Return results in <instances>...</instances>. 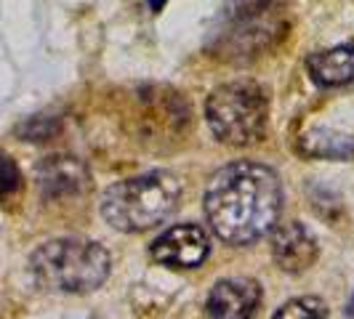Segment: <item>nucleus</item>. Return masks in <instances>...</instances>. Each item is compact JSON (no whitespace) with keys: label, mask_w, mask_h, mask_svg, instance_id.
Here are the masks:
<instances>
[{"label":"nucleus","mask_w":354,"mask_h":319,"mask_svg":"<svg viewBox=\"0 0 354 319\" xmlns=\"http://www.w3.org/2000/svg\"><path fill=\"white\" fill-rule=\"evenodd\" d=\"M181 181L168 171H149L109 186L102 197L106 224L120 231H147L178 208Z\"/></svg>","instance_id":"nucleus-2"},{"label":"nucleus","mask_w":354,"mask_h":319,"mask_svg":"<svg viewBox=\"0 0 354 319\" xmlns=\"http://www.w3.org/2000/svg\"><path fill=\"white\" fill-rule=\"evenodd\" d=\"M344 317H346V319H354V296L349 298V303H346V311H344Z\"/></svg>","instance_id":"nucleus-14"},{"label":"nucleus","mask_w":354,"mask_h":319,"mask_svg":"<svg viewBox=\"0 0 354 319\" xmlns=\"http://www.w3.org/2000/svg\"><path fill=\"white\" fill-rule=\"evenodd\" d=\"M35 178L46 200H64V197L83 195L88 189L86 165L70 155H51L40 160L35 168Z\"/></svg>","instance_id":"nucleus-8"},{"label":"nucleus","mask_w":354,"mask_h":319,"mask_svg":"<svg viewBox=\"0 0 354 319\" xmlns=\"http://www.w3.org/2000/svg\"><path fill=\"white\" fill-rule=\"evenodd\" d=\"M309 142V152L312 155H322V157H349L354 155V142L352 139H306Z\"/></svg>","instance_id":"nucleus-12"},{"label":"nucleus","mask_w":354,"mask_h":319,"mask_svg":"<svg viewBox=\"0 0 354 319\" xmlns=\"http://www.w3.org/2000/svg\"><path fill=\"white\" fill-rule=\"evenodd\" d=\"M149 253L168 269H197L211 253V240L197 224H178L162 231Z\"/></svg>","instance_id":"nucleus-6"},{"label":"nucleus","mask_w":354,"mask_h":319,"mask_svg":"<svg viewBox=\"0 0 354 319\" xmlns=\"http://www.w3.org/2000/svg\"><path fill=\"white\" fill-rule=\"evenodd\" d=\"M261 303V287L256 280L230 277L218 280L208 296L211 319H250Z\"/></svg>","instance_id":"nucleus-9"},{"label":"nucleus","mask_w":354,"mask_h":319,"mask_svg":"<svg viewBox=\"0 0 354 319\" xmlns=\"http://www.w3.org/2000/svg\"><path fill=\"white\" fill-rule=\"evenodd\" d=\"M312 80L322 88H333L354 80V43H341L336 48L312 53L306 59Z\"/></svg>","instance_id":"nucleus-10"},{"label":"nucleus","mask_w":354,"mask_h":319,"mask_svg":"<svg viewBox=\"0 0 354 319\" xmlns=\"http://www.w3.org/2000/svg\"><path fill=\"white\" fill-rule=\"evenodd\" d=\"M30 269L46 290L56 293H91L109 277V253L93 240L59 237L32 253Z\"/></svg>","instance_id":"nucleus-3"},{"label":"nucleus","mask_w":354,"mask_h":319,"mask_svg":"<svg viewBox=\"0 0 354 319\" xmlns=\"http://www.w3.org/2000/svg\"><path fill=\"white\" fill-rule=\"evenodd\" d=\"M272 255L283 271L301 274L317 261V240L301 221L277 224L272 229Z\"/></svg>","instance_id":"nucleus-7"},{"label":"nucleus","mask_w":354,"mask_h":319,"mask_svg":"<svg viewBox=\"0 0 354 319\" xmlns=\"http://www.w3.org/2000/svg\"><path fill=\"white\" fill-rule=\"evenodd\" d=\"M21 186V171L6 152H0V197L14 195Z\"/></svg>","instance_id":"nucleus-13"},{"label":"nucleus","mask_w":354,"mask_h":319,"mask_svg":"<svg viewBox=\"0 0 354 319\" xmlns=\"http://www.w3.org/2000/svg\"><path fill=\"white\" fill-rule=\"evenodd\" d=\"M328 317V306L315 296H304V298H293L285 306L277 309L274 319H325Z\"/></svg>","instance_id":"nucleus-11"},{"label":"nucleus","mask_w":354,"mask_h":319,"mask_svg":"<svg viewBox=\"0 0 354 319\" xmlns=\"http://www.w3.org/2000/svg\"><path fill=\"white\" fill-rule=\"evenodd\" d=\"M224 17L227 46L243 56L272 46L285 30L283 8L277 0H232Z\"/></svg>","instance_id":"nucleus-5"},{"label":"nucleus","mask_w":354,"mask_h":319,"mask_svg":"<svg viewBox=\"0 0 354 319\" xmlns=\"http://www.w3.org/2000/svg\"><path fill=\"white\" fill-rule=\"evenodd\" d=\"M203 211L218 240L248 245L277 226L283 211V184L272 168L240 160L211 178Z\"/></svg>","instance_id":"nucleus-1"},{"label":"nucleus","mask_w":354,"mask_h":319,"mask_svg":"<svg viewBox=\"0 0 354 319\" xmlns=\"http://www.w3.org/2000/svg\"><path fill=\"white\" fill-rule=\"evenodd\" d=\"M205 117L218 142L232 146L259 142L269 120L266 90L253 80H234L218 86L205 102Z\"/></svg>","instance_id":"nucleus-4"}]
</instances>
